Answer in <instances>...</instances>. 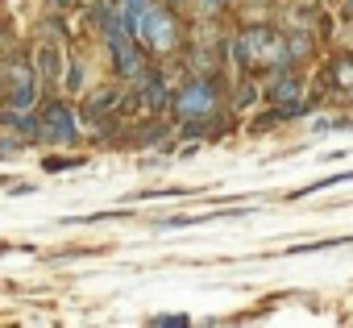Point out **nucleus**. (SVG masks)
Returning <instances> with one entry per match:
<instances>
[{"label": "nucleus", "instance_id": "17", "mask_svg": "<svg viewBox=\"0 0 353 328\" xmlns=\"http://www.w3.org/2000/svg\"><path fill=\"white\" fill-rule=\"evenodd\" d=\"M166 5H170V9H179V5H188V0H166Z\"/></svg>", "mask_w": 353, "mask_h": 328}, {"label": "nucleus", "instance_id": "2", "mask_svg": "<svg viewBox=\"0 0 353 328\" xmlns=\"http://www.w3.org/2000/svg\"><path fill=\"white\" fill-rule=\"evenodd\" d=\"M233 59L241 67H287V42L266 25H250L233 38Z\"/></svg>", "mask_w": 353, "mask_h": 328}, {"label": "nucleus", "instance_id": "6", "mask_svg": "<svg viewBox=\"0 0 353 328\" xmlns=\"http://www.w3.org/2000/svg\"><path fill=\"white\" fill-rule=\"evenodd\" d=\"M262 92H266V100H270V104H295V100L303 96V79H299L295 71H287V67H283V71H274V75H270V83H266Z\"/></svg>", "mask_w": 353, "mask_h": 328}, {"label": "nucleus", "instance_id": "9", "mask_svg": "<svg viewBox=\"0 0 353 328\" xmlns=\"http://www.w3.org/2000/svg\"><path fill=\"white\" fill-rule=\"evenodd\" d=\"M283 42H287V67L312 59V34H287Z\"/></svg>", "mask_w": 353, "mask_h": 328}, {"label": "nucleus", "instance_id": "15", "mask_svg": "<svg viewBox=\"0 0 353 328\" xmlns=\"http://www.w3.org/2000/svg\"><path fill=\"white\" fill-rule=\"evenodd\" d=\"M54 9H75V0H50Z\"/></svg>", "mask_w": 353, "mask_h": 328}, {"label": "nucleus", "instance_id": "14", "mask_svg": "<svg viewBox=\"0 0 353 328\" xmlns=\"http://www.w3.org/2000/svg\"><path fill=\"white\" fill-rule=\"evenodd\" d=\"M200 5H204V17H216V13L229 5V0H200Z\"/></svg>", "mask_w": 353, "mask_h": 328}, {"label": "nucleus", "instance_id": "1", "mask_svg": "<svg viewBox=\"0 0 353 328\" xmlns=\"http://www.w3.org/2000/svg\"><path fill=\"white\" fill-rule=\"evenodd\" d=\"M170 112L188 121L192 133H204V125L221 112V88L212 83V75H192L170 100Z\"/></svg>", "mask_w": 353, "mask_h": 328}, {"label": "nucleus", "instance_id": "11", "mask_svg": "<svg viewBox=\"0 0 353 328\" xmlns=\"http://www.w3.org/2000/svg\"><path fill=\"white\" fill-rule=\"evenodd\" d=\"M188 63H192V71H196V75H212V71H216V54H212V50H204V46H200V50H192V54H188Z\"/></svg>", "mask_w": 353, "mask_h": 328}, {"label": "nucleus", "instance_id": "7", "mask_svg": "<svg viewBox=\"0 0 353 328\" xmlns=\"http://www.w3.org/2000/svg\"><path fill=\"white\" fill-rule=\"evenodd\" d=\"M117 108H121V92H117V88H104V92H96V96L88 100L83 116H88V121H100V116H112Z\"/></svg>", "mask_w": 353, "mask_h": 328}, {"label": "nucleus", "instance_id": "5", "mask_svg": "<svg viewBox=\"0 0 353 328\" xmlns=\"http://www.w3.org/2000/svg\"><path fill=\"white\" fill-rule=\"evenodd\" d=\"M108 50H112V63H117V75L121 79H141L150 67H145V54L141 46H133V34H121V38H108Z\"/></svg>", "mask_w": 353, "mask_h": 328}, {"label": "nucleus", "instance_id": "3", "mask_svg": "<svg viewBox=\"0 0 353 328\" xmlns=\"http://www.w3.org/2000/svg\"><path fill=\"white\" fill-rule=\"evenodd\" d=\"M137 42L150 46V50H162V54H170L174 46L183 42L179 17H174V9L166 5V0H154V5L145 9V17H141V25H137Z\"/></svg>", "mask_w": 353, "mask_h": 328}, {"label": "nucleus", "instance_id": "4", "mask_svg": "<svg viewBox=\"0 0 353 328\" xmlns=\"http://www.w3.org/2000/svg\"><path fill=\"white\" fill-rule=\"evenodd\" d=\"M42 137L59 141V145H75L79 141V121L71 104H46L42 112Z\"/></svg>", "mask_w": 353, "mask_h": 328}, {"label": "nucleus", "instance_id": "13", "mask_svg": "<svg viewBox=\"0 0 353 328\" xmlns=\"http://www.w3.org/2000/svg\"><path fill=\"white\" fill-rule=\"evenodd\" d=\"M63 83H67L71 92H79V88H83V67H79V63H71V67L63 71Z\"/></svg>", "mask_w": 353, "mask_h": 328}, {"label": "nucleus", "instance_id": "16", "mask_svg": "<svg viewBox=\"0 0 353 328\" xmlns=\"http://www.w3.org/2000/svg\"><path fill=\"white\" fill-rule=\"evenodd\" d=\"M345 17H349V21H353V0H345Z\"/></svg>", "mask_w": 353, "mask_h": 328}, {"label": "nucleus", "instance_id": "8", "mask_svg": "<svg viewBox=\"0 0 353 328\" xmlns=\"http://www.w3.org/2000/svg\"><path fill=\"white\" fill-rule=\"evenodd\" d=\"M154 5V0H117V13H121V21H125V30L137 38V25H141V17H145V9Z\"/></svg>", "mask_w": 353, "mask_h": 328}, {"label": "nucleus", "instance_id": "10", "mask_svg": "<svg viewBox=\"0 0 353 328\" xmlns=\"http://www.w3.org/2000/svg\"><path fill=\"white\" fill-rule=\"evenodd\" d=\"M38 71H42L46 79H59V75H63V67H59V46H54V42H46V46L38 50Z\"/></svg>", "mask_w": 353, "mask_h": 328}, {"label": "nucleus", "instance_id": "18", "mask_svg": "<svg viewBox=\"0 0 353 328\" xmlns=\"http://www.w3.org/2000/svg\"><path fill=\"white\" fill-rule=\"evenodd\" d=\"M0 254H9V245H0Z\"/></svg>", "mask_w": 353, "mask_h": 328}, {"label": "nucleus", "instance_id": "12", "mask_svg": "<svg viewBox=\"0 0 353 328\" xmlns=\"http://www.w3.org/2000/svg\"><path fill=\"white\" fill-rule=\"evenodd\" d=\"M332 75H336V83H341L345 92H353V59H349V54H345V59H336Z\"/></svg>", "mask_w": 353, "mask_h": 328}]
</instances>
